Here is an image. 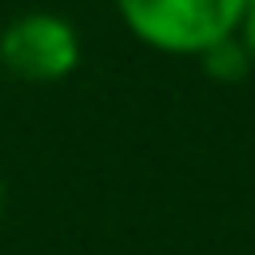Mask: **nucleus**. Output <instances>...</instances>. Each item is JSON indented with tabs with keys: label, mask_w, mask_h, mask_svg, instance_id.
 I'll use <instances>...</instances> for the list:
<instances>
[{
	"label": "nucleus",
	"mask_w": 255,
	"mask_h": 255,
	"mask_svg": "<svg viewBox=\"0 0 255 255\" xmlns=\"http://www.w3.org/2000/svg\"><path fill=\"white\" fill-rule=\"evenodd\" d=\"M132 38L162 55H196L238 34L247 0H115Z\"/></svg>",
	"instance_id": "nucleus-1"
},
{
	"label": "nucleus",
	"mask_w": 255,
	"mask_h": 255,
	"mask_svg": "<svg viewBox=\"0 0 255 255\" xmlns=\"http://www.w3.org/2000/svg\"><path fill=\"white\" fill-rule=\"evenodd\" d=\"M0 64L9 77L30 85L68 81L81 64V38H77L73 21L60 13H21L0 30Z\"/></svg>",
	"instance_id": "nucleus-2"
},
{
	"label": "nucleus",
	"mask_w": 255,
	"mask_h": 255,
	"mask_svg": "<svg viewBox=\"0 0 255 255\" xmlns=\"http://www.w3.org/2000/svg\"><path fill=\"white\" fill-rule=\"evenodd\" d=\"M200 64H204V73H209L213 81H243V77L251 73V55L243 51L238 34L226 38V43H217V47H209V51L200 55Z\"/></svg>",
	"instance_id": "nucleus-3"
},
{
	"label": "nucleus",
	"mask_w": 255,
	"mask_h": 255,
	"mask_svg": "<svg viewBox=\"0 0 255 255\" xmlns=\"http://www.w3.org/2000/svg\"><path fill=\"white\" fill-rule=\"evenodd\" d=\"M238 43H243V51L251 55V68H255V4H247V13H243V26H238Z\"/></svg>",
	"instance_id": "nucleus-4"
},
{
	"label": "nucleus",
	"mask_w": 255,
	"mask_h": 255,
	"mask_svg": "<svg viewBox=\"0 0 255 255\" xmlns=\"http://www.w3.org/2000/svg\"><path fill=\"white\" fill-rule=\"evenodd\" d=\"M0 213H4V183H0Z\"/></svg>",
	"instance_id": "nucleus-5"
},
{
	"label": "nucleus",
	"mask_w": 255,
	"mask_h": 255,
	"mask_svg": "<svg viewBox=\"0 0 255 255\" xmlns=\"http://www.w3.org/2000/svg\"><path fill=\"white\" fill-rule=\"evenodd\" d=\"M247 4H255V0H247Z\"/></svg>",
	"instance_id": "nucleus-6"
}]
</instances>
